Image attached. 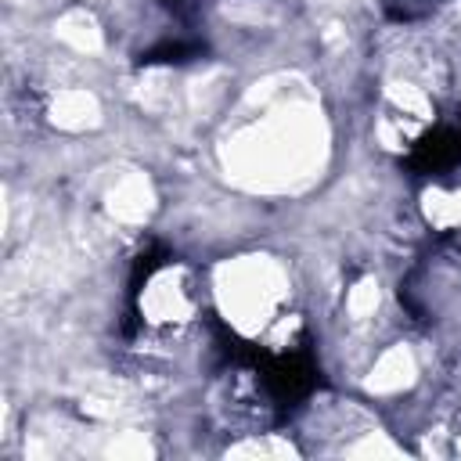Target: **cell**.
I'll list each match as a JSON object with an SVG mask.
<instances>
[{"instance_id":"cell-1","label":"cell","mask_w":461,"mask_h":461,"mask_svg":"<svg viewBox=\"0 0 461 461\" xmlns=\"http://www.w3.org/2000/svg\"><path fill=\"white\" fill-rule=\"evenodd\" d=\"M277 295H281V274L270 259H245V263H234V267L220 270L223 310L241 328L259 324L270 313V306L277 303Z\"/></svg>"},{"instance_id":"cell-2","label":"cell","mask_w":461,"mask_h":461,"mask_svg":"<svg viewBox=\"0 0 461 461\" xmlns=\"http://www.w3.org/2000/svg\"><path fill=\"white\" fill-rule=\"evenodd\" d=\"M411 378H414V357L403 346H396V349H389L375 364V371L367 378V389H375V393H396V389L411 385Z\"/></svg>"},{"instance_id":"cell-3","label":"cell","mask_w":461,"mask_h":461,"mask_svg":"<svg viewBox=\"0 0 461 461\" xmlns=\"http://www.w3.org/2000/svg\"><path fill=\"white\" fill-rule=\"evenodd\" d=\"M97 115H101V108H97L94 94H86V90H65V94H58V101H54V122L65 126V130L94 126Z\"/></svg>"},{"instance_id":"cell-4","label":"cell","mask_w":461,"mask_h":461,"mask_svg":"<svg viewBox=\"0 0 461 461\" xmlns=\"http://www.w3.org/2000/svg\"><path fill=\"white\" fill-rule=\"evenodd\" d=\"M108 205H112V212L122 216V220H140V216L148 212V205H151V187H148V180L137 176V173H133V176H122V180L115 184V191H112Z\"/></svg>"},{"instance_id":"cell-5","label":"cell","mask_w":461,"mask_h":461,"mask_svg":"<svg viewBox=\"0 0 461 461\" xmlns=\"http://www.w3.org/2000/svg\"><path fill=\"white\" fill-rule=\"evenodd\" d=\"M148 310H151L158 321H173V317H184V313L191 310V303H187L184 288L173 281V274H162V277L151 285V292H148Z\"/></svg>"},{"instance_id":"cell-6","label":"cell","mask_w":461,"mask_h":461,"mask_svg":"<svg viewBox=\"0 0 461 461\" xmlns=\"http://www.w3.org/2000/svg\"><path fill=\"white\" fill-rule=\"evenodd\" d=\"M58 36L65 43H72L76 50H101V32L94 25V18L86 11H68L61 22H58Z\"/></svg>"},{"instance_id":"cell-7","label":"cell","mask_w":461,"mask_h":461,"mask_svg":"<svg viewBox=\"0 0 461 461\" xmlns=\"http://www.w3.org/2000/svg\"><path fill=\"white\" fill-rule=\"evenodd\" d=\"M375 306H378V288H375V281L357 285L353 295H349V313H353V317H367Z\"/></svg>"},{"instance_id":"cell-8","label":"cell","mask_w":461,"mask_h":461,"mask_svg":"<svg viewBox=\"0 0 461 461\" xmlns=\"http://www.w3.org/2000/svg\"><path fill=\"white\" fill-rule=\"evenodd\" d=\"M270 450H281V454H292L288 447H270V443H249V447H234L230 454H270Z\"/></svg>"}]
</instances>
